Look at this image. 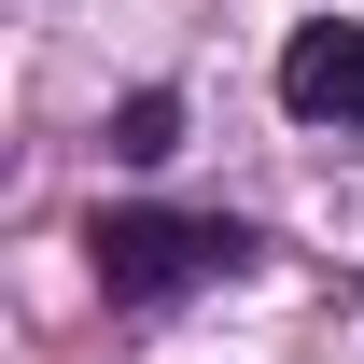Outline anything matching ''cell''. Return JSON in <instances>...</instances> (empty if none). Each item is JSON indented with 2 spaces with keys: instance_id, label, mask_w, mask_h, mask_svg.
<instances>
[{
  "instance_id": "2",
  "label": "cell",
  "mask_w": 364,
  "mask_h": 364,
  "mask_svg": "<svg viewBox=\"0 0 364 364\" xmlns=\"http://www.w3.org/2000/svg\"><path fill=\"white\" fill-rule=\"evenodd\" d=\"M280 112L294 127H364V14H309L280 43Z\"/></svg>"
},
{
  "instance_id": "1",
  "label": "cell",
  "mask_w": 364,
  "mask_h": 364,
  "mask_svg": "<svg viewBox=\"0 0 364 364\" xmlns=\"http://www.w3.org/2000/svg\"><path fill=\"white\" fill-rule=\"evenodd\" d=\"M85 252H98L112 309H168V294H210V280L252 267V225H225V210H98Z\"/></svg>"
},
{
  "instance_id": "3",
  "label": "cell",
  "mask_w": 364,
  "mask_h": 364,
  "mask_svg": "<svg viewBox=\"0 0 364 364\" xmlns=\"http://www.w3.org/2000/svg\"><path fill=\"white\" fill-rule=\"evenodd\" d=\"M112 154H127V168H154V154H182V98H168V85H140L127 112H112Z\"/></svg>"
}]
</instances>
